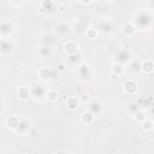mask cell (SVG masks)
I'll use <instances>...</instances> for the list:
<instances>
[{
    "label": "cell",
    "mask_w": 154,
    "mask_h": 154,
    "mask_svg": "<svg viewBox=\"0 0 154 154\" xmlns=\"http://www.w3.org/2000/svg\"><path fill=\"white\" fill-rule=\"evenodd\" d=\"M152 23H153V17H152V14H150L149 12H147V11H142V12H140V13L136 16V24H137V26L141 28V29H147V28H149V26L152 25Z\"/></svg>",
    "instance_id": "obj_1"
},
{
    "label": "cell",
    "mask_w": 154,
    "mask_h": 154,
    "mask_svg": "<svg viewBox=\"0 0 154 154\" xmlns=\"http://www.w3.org/2000/svg\"><path fill=\"white\" fill-rule=\"evenodd\" d=\"M114 59L118 64H128L131 60V54L128 49H119L117 52Z\"/></svg>",
    "instance_id": "obj_2"
},
{
    "label": "cell",
    "mask_w": 154,
    "mask_h": 154,
    "mask_svg": "<svg viewBox=\"0 0 154 154\" xmlns=\"http://www.w3.org/2000/svg\"><path fill=\"white\" fill-rule=\"evenodd\" d=\"M13 48H14V45L13 42L10 40V38H2L1 40V43H0V51L4 55L6 54H10L13 52Z\"/></svg>",
    "instance_id": "obj_3"
},
{
    "label": "cell",
    "mask_w": 154,
    "mask_h": 154,
    "mask_svg": "<svg viewBox=\"0 0 154 154\" xmlns=\"http://www.w3.org/2000/svg\"><path fill=\"white\" fill-rule=\"evenodd\" d=\"M54 31H55V34H58L60 36H64V35L70 32V25L65 22H59L58 24H55Z\"/></svg>",
    "instance_id": "obj_4"
},
{
    "label": "cell",
    "mask_w": 154,
    "mask_h": 154,
    "mask_svg": "<svg viewBox=\"0 0 154 154\" xmlns=\"http://www.w3.org/2000/svg\"><path fill=\"white\" fill-rule=\"evenodd\" d=\"M38 54L41 58H49L52 54H53V48L51 46H47V45H42L40 48H38Z\"/></svg>",
    "instance_id": "obj_5"
},
{
    "label": "cell",
    "mask_w": 154,
    "mask_h": 154,
    "mask_svg": "<svg viewBox=\"0 0 154 154\" xmlns=\"http://www.w3.org/2000/svg\"><path fill=\"white\" fill-rule=\"evenodd\" d=\"M12 31H13L12 23L11 22H7V20H4L1 23V35L2 36H6V35H10Z\"/></svg>",
    "instance_id": "obj_6"
},
{
    "label": "cell",
    "mask_w": 154,
    "mask_h": 154,
    "mask_svg": "<svg viewBox=\"0 0 154 154\" xmlns=\"http://www.w3.org/2000/svg\"><path fill=\"white\" fill-rule=\"evenodd\" d=\"M41 41H42V45H47V46H53V43H55V36L52 35V34H43L41 36Z\"/></svg>",
    "instance_id": "obj_7"
},
{
    "label": "cell",
    "mask_w": 154,
    "mask_h": 154,
    "mask_svg": "<svg viewBox=\"0 0 154 154\" xmlns=\"http://www.w3.org/2000/svg\"><path fill=\"white\" fill-rule=\"evenodd\" d=\"M89 111L90 113H93L94 116H97L101 112V103L99 101H93L89 103Z\"/></svg>",
    "instance_id": "obj_8"
},
{
    "label": "cell",
    "mask_w": 154,
    "mask_h": 154,
    "mask_svg": "<svg viewBox=\"0 0 154 154\" xmlns=\"http://www.w3.org/2000/svg\"><path fill=\"white\" fill-rule=\"evenodd\" d=\"M29 128H30V124H29V122H28V120H25V119H22L16 131H17L18 134H25V132L29 130Z\"/></svg>",
    "instance_id": "obj_9"
},
{
    "label": "cell",
    "mask_w": 154,
    "mask_h": 154,
    "mask_svg": "<svg viewBox=\"0 0 154 154\" xmlns=\"http://www.w3.org/2000/svg\"><path fill=\"white\" fill-rule=\"evenodd\" d=\"M32 95L36 96V97H42V96H45V89L41 85H37L36 84L32 88Z\"/></svg>",
    "instance_id": "obj_10"
},
{
    "label": "cell",
    "mask_w": 154,
    "mask_h": 154,
    "mask_svg": "<svg viewBox=\"0 0 154 154\" xmlns=\"http://www.w3.org/2000/svg\"><path fill=\"white\" fill-rule=\"evenodd\" d=\"M124 87H125V90L128 91V93H130V94H132V93H135L136 91V83L135 82H132V81H129V82H126L125 84H124Z\"/></svg>",
    "instance_id": "obj_11"
},
{
    "label": "cell",
    "mask_w": 154,
    "mask_h": 154,
    "mask_svg": "<svg viewBox=\"0 0 154 154\" xmlns=\"http://www.w3.org/2000/svg\"><path fill=\"white\" fill-rule=\"evenodd\" d=\"M111 29H112V25H111V23L108 20L100 23V30L102 32H108V31H111Z\"/></svg>",
    "instance_id": "obj_12"
},
{
    "label": "cell",
    "mask_w": 154,
    "mask_h": 154,
    "mask_svg": "<svg viewBox=\"0 0 154 154\" xmlns=\"http://www.w3.org/2000/svg\"><path fill=\"white\" fill-rule=\"evenodd\" d=\"M142 69H143L144 71H147V72H150V71L154 69V65H153L150 61H148V60H147V61H144V63H143Z\"/></svg>",
    "instance_id": "obj_13"
},
{
    "label": "cell",
    "mask_w": 154,
    "mask_h": 154,
    "mask_svg": "<svg viewBox=\"0 0 154 154\" xmlns=\"http://www.w3.org/2000/svg\"><path fill=\"white\" fill-rule=\"evenodd\" d=\"M93 119H94V114L93 113H90V112H85V113H83V120L84 122H87V123H91L93 122Z\"/></svg>",
    "instance_id": "obj_14"
},
{
    "label": "cell",
    "mask_w": 154,
    "mask_h": 154,
    "mask_svg": "<svg viewBox=\"0 0 154 154\" xmlns=\"http://www.w3.org/2000/svg\"><path fill=\"white\" fill-rule=\"evenodd\" d=\"M135 31V25L132 24H126L124 26V32H129V34H132Z\"/></svg>",
    "instance_id": "obj_15"
},
{
    "label": "cell",
    "mask_w": 154,
    "mask_h": 154,
    "mask_svg": "<svg viewBox=\"0 0 154 154\" xmlns=\"http://www.w3.org/2000/svg\"><path fill=\"white\" fill-rule=\"evenodd\" d=\"M19 94H20V97H23V99H25V97L29 96V91H28L26 89H22V90L19 91Z\"/></svg>",
    "instance_id": "obj_16"
},
{
    "label": "cell",
    "mask_w": 154,
    "mask_h": 154,
    "mask_svg": "<svg viewBox=\"0 0 154 154\" xmlns=\"http://www.w3.org/2000/svg\"><path fill=\"white\" fill-rule=\"evenodd\" d=\"M142 116H143V113H142V112H137V113H136V119H137V120H144L146 118H144V117H142Z\"/></svg>",
    "instance_id": "obj_17"
}]
</instances>
